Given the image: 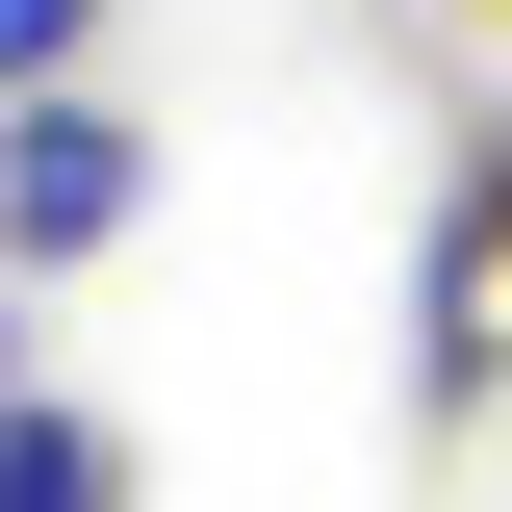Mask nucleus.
<instances>
[{
	"label": "nucleus",
	"mask_w": 512,
	"mask_h": 512,
	"mask_svg": "<svg viewBox=\"0 0 512 512\" xmlns=\"http://www.w3.org/2000/svg\"><path fill=\"white\" fill-rule=\"evenodd\" d=\"M154 231V128L103 103V77H52V103H0V282H77V256Z\"/></svg>",
	"instance_id": "1"
},
{
	"label": "nucleus",
	"mask_w": 512,
	"mask_h": 512,
	"mask_svg": "<svg viewBox=\"0 0 512 512\" xmlns=\"http://www.w3.org/2000/svg\"><path fill=\"white\" fill-rule=\"evenodd\" d=\"M0 512H154L128 410H77V384H0Z\"/></svg>",
	"instance_id": "2"
},
{
	"label": "nucleus",
	"mask_w": 512,
	"mask_h": 512,
	"mask_svg": "<svg viewBox=\"0 0 512 512\" xmlns=\"http://www.w3.org/2000/svg\"><path fill=\"white\" fill-rule=\"evenodd\" d=\"M52 77H103V0H0V103H52Z\"/></svg>",
	"instance_id": "3"
},
{
	"label": "nucleus",
	"mask_w": 512,
	"mask_h": 512,
	"mask_svg": "<svg viewBox=\"0 0 512 512\" xmlns=\"http://www.w3.org/2000/svg\"><path fill=\"white\" fill-rule=\"evenodd\" d=\"M436 231H487V256H512V128H487V154H461V205H436Z\"/></svg>",
	"instance_id": "4"
},
{
	"label": "nucleus",
	"mask_w": 512,
	"mask_h": 512,
	"mask_svg": "<svg viewBox=\"0 0 512 512\" xmlns=\"http://www.w3.org/2000/svg\"><path fill=\"white\" fill-rule=\"evenodd\" d=\"M0 384H52V359H26V282H0Z\"/></svg>",
	"instance_id": "5"
}]
</instances>
